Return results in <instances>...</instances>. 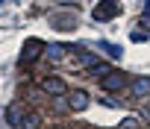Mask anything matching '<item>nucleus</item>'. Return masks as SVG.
<instances>
[{
    "instance_id": "f03ea898",
    "label": "nucleus",
    "mask_w": 150,
    "mask_h": 129,
    "mask_svg": "<svg viewBox=\"0 0 150 129\" xmlns=\"http://www.w3.org/2000/svg\"><path fill=\"white\" fill-rule=\"evenodd\" d=\"M100 85H103V91H121V88L127 85V76L118 74V71H109V74L100 79Z\"/></svg>"
},
{
    "instance_id": "1a4fd4ad",
    "label": "nucleus",
    "mask_w": 150,
    "mask_h": 129,
    "mask_svg": "<svg viewBox=\"0 0 150 129\" xmlns=\"http://www.w3.org/2000/svg\"><path fill=\"white\" fill-rule=\"evenodd\" d=\"M100 50H106L112 59H118V56H121V47H115V44H109V41H100Z\"/></svg>"
},
{
    "instance_id": "f257e3e1",
    "label": "nucleus",
    "mask_w": 150,
    "mask_h": 129,
    "mask_svg": "<svg viewBox=\"0 0 150 129\" xmlns=\"http://www.w3.org/2000/svg\"><path fill=\"white\" fill-rule=\"evenodd\" d=\"M121 15V3L118 0H103V3L94 9V21H112Z\"/></svg>"
},
{
    "instance_id": "39448f33",
    "label": "nucleus",
    "mask_w": 150,
    "mask_h": 129,
    "mask_svg": "<svg viewBox=\"0 0 150 129\" xmlns=\"http://www.w3.org/2000/svg\"><path fill=\"white\" fill-rule=\"evenodd\" d=\"M41 47H44V44H41L38 38H33V41H30V44L24 47V59H21V62H24V64L35 62V56H38V50H41Z\"/></svg>"
},
{
    "instance_id": "9d476101",
    "label": "nucleus",
    "mask_w": 150,
    "mask_h": 129,
    "mask_svg": "<svg viewBox=\"0 0 150 129\" xmlns=\"http://www.w3.org/2000/svg\"><path fill=\"white\" fill-rule=\"evenodd\" d=\"M62 53H65V47H62V44H53V47H47V56H50L53 62H59V59H62Z\"/></svg>"
},
{
    "instance_id": "423d86ee",
    "label": "nucleus",
    "mask_w": 150,
    "mask_h": 129,
    "mask_svg": "<svg viewBox=\"0 0 150 129\" xmlns=\"http://www.w3.org/2000/svg\"><path fill=\"white\" fill-rule=\"evenodd\" d=\"M6 120H9V126H21V120H24L21 106H9V109H6Z\"/></svg>"
},
{
    "instance_id": "20e7f679",
    "label": "nucleus",
    "mask_w": 150,
    "mask_h": 129,
    "mask_svg": "<svg viewBox=\"0 0 150 129\" xmlns=\"http://www.w3.org/2000/svg\"><path fill=\"white\" fill-rule=\"evenodd\" d=\"M68 103H71L74 111H83V109L88 106V94H86V91H71V94H68Z\"/></svg>"
},
{
    "instance_id": "9b49d317",
    "label": "nucleus",
    "mask_w": 150,
    "mask_h": 129,
    "mask_svg": "<svg viewBox=\"0 0 150 129\" xmlns=\"http://www.w3.org/2000/svg\"><path fill=\"white\" fill-rule=\"evenodd\" d=\"M118 129H141V123H138V117H124Z\"/></svg>"
},
{
    "instance_id": "7ed1b4c3",
    "label": "nucleus",
    "mask_w": 150,
    "mask_h": 129,
    "mask_svg": "<svg viewBox=\"0 0 150 129\" xmlns=\"http://www.w3.org/2000/svg\"><path fill=\"white\" fill-rule=\"evenodd\" d=\"M41 88H44L50 97H62V94H68V85H65L59 76H47V79L41 82Z\"/></svg>"
},
{
    "instance_id": "6e6552de",
    "label": "nucleus",
    "mask_w": 150,
    "mask_h": 129,
    "mask_svg": "<svg viewBox=\"0 0 150 129\" xmlns=\"http://www.w3.org/2000/svg\"><path fill=\"white\" fill-rule=\"evenodd\" d=\"M132 94H135V97H147V94H150V79H144V76L135 79V82H132Z\"/></svg>"
},
{
    "instance_id": "0eeeda50",
    "label": "nucleus",
    "mask_w": 150,
    "mask_h": 129,
    "mask_svg": "<svg viewBox=\"0 0 150 129\" xmlns=\"http://www.w3.org/2000/svg\"><path fill=\"white\" fill-rule=\"evenodd\" d=\"M41 126V114L38 111H30V114H24V120H21V129H38Z\"/></svg>"
}]
</instances>
